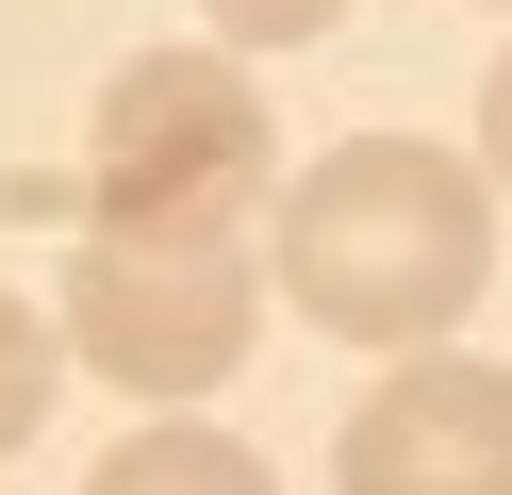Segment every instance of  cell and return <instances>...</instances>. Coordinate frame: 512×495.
Segmentation results:
<instances>
[{"instance_id":"6da1fadb","label":"cell","mask_w":512,"mask_h":495,"mask_svg":"<svg viewBox=\"0 0 512 495\" xmlns=\"http://www.w3.org/2000/svg\"><path fill=\"white\" fill-rule=\"evenodd\" d=\"M496 281V182L430 132H347L331 165H298L265 215V297H298L331 347H446Z\"/></svg>"},{"instance_id":"5b68a950","label":"cell","mask_w":512,"mask_h":495,"mask_svg":"<svg viewBox=\"0 0 512 495\" xmlns=\"http://www.w3.org/2000/svg\"><path fill=\"white\" fill-rule=\"evenodd\" d=\"M83 495H281V479L232 446V429H133V446H116Z\"/></svg>"},{"instance_id":"7a4b0ae2","label":"cell","mask_w":512,"mask_h":495,"mask_svg":"<svg viewBox=\"0 0 512 495\" xmlns=\"http://www.w3.org/2000/svg\"><path fill=\"white\" fill-rule=\"evenodd\" d=\"M265 182H281V116H265V83H248L232 50H133L100 83L83 198H100L116 231H248Z\"/></svg>"},{"instance_id":"ba28073f","label":"cell","mask_w":512,"mask_h":495,"mask_svg":"<svg viewBox=\"0 0 512 495\" xmlns=\"http://www.w3.org/2000/svg\"><path fill=\"white\" fill-rule=\"evenodd\" d=\"M479 165L512 182V50H496V83H479Z\"/></svg>"},{"instance_id":"277c9868","label":"cell","mask_w":512,"mask_h":495,"mask_svg":"<svg viewBox=\"0 0 512 495\" xmlns=\"http://www.w3.org/2000/svg\"><path fill=\"white\" fill-rule=\"evenodd\" d=\"M331 495H512V363L413 347L397 380L331 429Z\"/></svg>"},{"instance_id":"8992f818","label":"cell","mask_w":512,"mask_h":495,"mask_svg":"<svg viewBox=\"0 0 512 495\" xmlns=\"http://www.w3.org/2000/svg\"><path fill=\"white\" fill-rule=\"evenodd\" d=\"M50 380H67V347H50V314H34V297L0 281V462L50 429Z\"/></svg>"},{"instance_id":"3957f363","label":"cell","mask_w":512,"mask_h":495,"mask_svg":"<svg viewBox=\"0 0 512 495\" xmlns=\"http://www.w3.org/2000/svg\"><path fill=\"white\" fill-rule=\"evenodd\" d=\"M248 330H265V264H248V231H83L67 264V314H50V347H83L116 396H215L248 363Z\"/></svg>"},{"instance_id":"52a82bcc","label":"cell","mask_w":512,"mask_h":495,"mask_svg":"<svg viewBox=\"0 0 512 495\" xmlns=\"http://www.w3.org/2000/svg\"><path fill=\"white\" fill-rule=\"evenodd\" d=\"M199 17H215V50L248 66V50H298V33H331L347 0H199Z\"/></svg>"}]
</instances>
